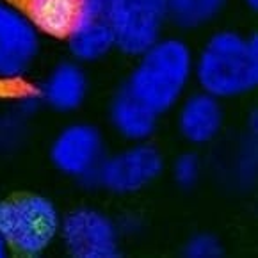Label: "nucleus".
<instances>
[{"label":"nucleus","mask_w":258,"mask_h":258,"mask_svg":"<svg viewBox=\"0 0 258 258\" xmlns=\"http://www.w3.org/2000/svg\"><path fill=\"white\" fill-rule=\"evenodd\" d=\"M192 72L190 46L180 38H160L139 55L125 88L160 116L182 100Z\"/></svg>","instance_id":"f03ea898"},{"label":"nucleus","mask_w":258,"mask_h":258,"mask_svg":"<svg viewBox=\"0 0 258 258\" xmlns=\"http://www.w3.org/2000/svg\"><path fill=\"white\" fill-rule=\"evenodd\" d=\"M244 2H246V6H247V8H249V9H253V11L258 8V0H244Z\"/></svg>","instance_id":"6ab92c4d"},{"label":"nucleus","mask_w":258,"mask_h":258,"mask_svg":"<svg viewBox=\"0 0 258 258\" xmlns=\"http://www.w3.org/2000/svg\"><path fill=\"white\" fill-rule=\"evenodd\" d=\"M228 0H167V16L182 29H198L210 23Z\"/></svg>","instance_id":"4468645a"},{"label":"nucleus","mask_w":258,"mask_h":258,"mask_svg":"<svg viewBox=\"0 0 258 258\" xmlns=\"http://www.w3.org/2000/svg\"><path fill=\"white\" fill-rule=\"evenodd\" d=\"M164 173V157L148 143H134L102 160L93 185L112 194H134L153 183Z\"/></svg>","instance_id":"20e7f679"},{"label":"nucleus","mask_w":258,"mask_h":258,"mask_svg":"<svg viewBox=\"0 0 258 258\" xmlns=\"http://www.w3.org/2000/svg\"><path fill=\"white\" fill-rule=\"evenodd\" d=\"M66 39L75 61L95 62L105 57L114 48L112 0H79Z\"/></svg>","instance_id":"1a4fd4ad"},{"label":"nucleus","mask_w":258,"mask_h":258,"mask_svg":"<svg viewBox=\"0 0 258 258\" xmlns=\"http://www.w3.org/2000/svg\"><path fill=\"white\" fill-rule=\"evenodd\" d=\"M167 0H112L114 46L137 55L162 38Z\"/></svg>","instance_id":"423d86ee"},{"label":"nucleus","mask_w":258,"mask_h":258,"mask_svg":"<svg viewBox=\"0 0 258 258\" xmlns=\"http://www.w3.org/2000/svg\"><path fill=\"white\" fill-rule=\"evenodd\" d=\"M61 221L55 203L41 194H22L0 202V237L9 251L20 254L45 253L59 237Z\"/></svg>","instance_id":"7ed1b4c3"},{"label":"nucleus","mask_w":258,"mask_h":258,"mask_svg":"<svg viewBox=\"0 0 258 258\" xmlns=\"http://www.w3.org/2000/svg\"><path fill=\"white\" fill-rule=\"evenodd\" d=\"M20 11L39 34L66 39L75 22L79 0H4Z\"/></svg>","instance_id":"ddd939ff"},{"label":"nucleus","mask_w":258,"mask_h":258,"mask_svg":"<svg viewBox=\"0 0 258 258\" xmlns=\"http://www.w3.org/2000/svg\"><path fill=\"white\" fill-rule=\"evenodd\" d=\"M22 139V121L20 118L0 119V150L13 148Z\"/></svg>","instance_id":"f3484780"},{"label":"nucleus","mask_w":258,"mask_h":258,"mask_svg":"<svg viewBox=\"0 0 258 258\" xmlns=\"http://www.w3.org/2000/svg\"><path fill=\"white\" fill-rule=\"evenodd\" d=\"M224 121V110L219 98L205 91L194 93L182 102L178 110V132L194 146L209 145L219 136Z\"/></svg>","instance_id":"9d476101"},{"label":"nucleus","mask_w":258,"mask_h":258,"mask_svg":"<svg viewBox=\"0 0 258 258\" xmlns=\"http://www.w3.org/2000/svg\"><path fill=\"white\" fill-rule=\"evenodd\" d=\"M8 253H9V246L6 244V240L0 237V258L8 256Z\"/></svg>","instance_id":"a211bd4d"},{"label":"nucleus","mask_w":258,"mask_h":258,"mask_svg":"<svg viewBox=\"0 0 258 258\" xmlns=\"http://www.w3.org/2000/svg\"><path fill=\"white\" fill-rule=\"evenodd\" d=\"M202 176V160L194 152H185L176 157L173 164V178L182 189H192Z\"/></svg>","instance_id":"2eb2a0df"},{"label":"nucleus","mask_w":258,"mask_h":258,"mask_svg":"<svg viewBox=\"0 0 258 258\" xmlns=\"http://www.w3.org/2000/svg\"><path fill=\"white\" fill-rule=\"evenodd\" d=\"M110 125L123 139L143 143L150 139L157 128L159 114L141 102L123 86L116 91L109 105Z\"/></svg>","instance_id":"f8f14e48"},{"label":"nucleus","mask_w":258,"mask_h":258,"mask_svg":"<svg viewBox=\"0 0 258 258\" xmlns=\"http://www.w3.org/2000/svg\"><path fill=\"white\" fill-rule=\"evenodd\" d=\"M223 253V244L212 233H196L183 246V254L187 258H219Z\"/></svg>","instance_id":"dca6fc26"},{"label":"nucleus","mask_w":258,"mask_h":258,"mask_svg":"<svg viewBox=\"0 0 258 258\" xmlns=\"http://www.w3.org/2000/svg\"><path fill=\"white\" fill-rule=\"evenodd\" d=\"M50 162L59 173L82 183H95V175L105 159V143L100 128L91 123H70L53 137Z\"/></svg>","instance_id":"39448f33"},{"label":"nucleus","mask_w":258,"mask_h":258,"mask_svg":"<svg viewBox=\"0 0 258 258\" xmlns=\"http://www.w3.org/2000/svg\"><path fill=\"white\" fill-rule=\"evenodd\" d=\"M39 31L20 11L0 0V82H18L39 53Z\"/></svg>","instance_id":"6e6552de"},{"label":"nucleus","mask_w":258,"mask_h":258,"mask_svg":"<svg viewBox=\"0 0 258 258\" xmlns=\"http://www.w3.org/2000/svg\"><path fill=\"white\" fill-rule=\"evenodd\" d=\"M89 80L79 61L59 62L50 72L39 91V100L59 112L79 109L88 96Z\"/></svg>","instance_id":"9b49d317"},{"label":"nucleus","mask_w":258,"mask_h":258,"mask_svg":"<svg viewBox=\"0 0 258 258\" xmlns=\"http://www.w3.org/2000/svg\"><path fill=\"white\" fill-rule=\"evenodd\" d=\"M59 237L75 258H116L121 254L118 224L93 207H79L66 214Z\"/></svg>","instance_id":"0eeeda50"},{"label":"nucleus","mask_w":258,"mask_h":258,"mask_svg":"<svg viewBox=\"0 0 258 258\" xmlns=\"http://www.w3.org/2000/svg\"><path fill=\"white\" fill-rule=\"evenodd\" d=\"M202 91L216 98H235L258 86L256 36L219 31L203 45L194 59V72Z\"/></svg>","instance_id":"f257e3e1"}]
</instances>
